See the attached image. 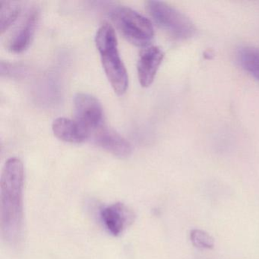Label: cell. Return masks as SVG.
I'll return each mask as SVG.
<instances>
[{"mask_svg": "<svg viewBox=\"0 0 259 259\" xmlns=\"http://www.w3.org/2000/svg\"><path fill=\"white\" fill-rule=\"evenodd\" d=\"M24 166L17 157L7 160L0 183V226L7 243L17 245L23 234Z\"/></svg>", "mask_w": 259, "mask_h": 259, "instance_id": "cell-1", "label": "cell"}, {"mask_svg": "<svg viewBox=\"0 0 259 259\" xmlns=\"http://www.w3.org/2000/svg\"><path fill=\"white\" fill-rule=\"evenodd\" d=\"M95 45L113 91L116 95H123L128 85V73L119 56L116 33L110 24H103L98 28L95 35Z\"/></svg>", "mask_w": 259, "mask_h": 259, "instance_id": "cell-2", "label": "cell"}, {"mask_svg": "<svg viewBox=\"0 0 259 259\" xmlns=\"http://www.w3.org/2000/svg\"><path fill=\"white\" fill-rule=\"evenodd\" d=\"M108 15L118 31L133 45L147 47L154 38V27L151 21L130 7L112 6Z\"/></svg>", "mask_w": 259, "mask_h": 259, "instance_id": "cell-3", "label": "cell"}, {"mask_svg": "<svg viewBox=\"0 0 259 259\" xmlns=\"http://www.w3.org/2000/svg\"><path fill=\"white\" fill-rule=\"evenodd\" d=\"M146 8L156 24L174 38L186 40L195 34L196 28L191 19L169 4L151 0Z\"/></svg>", "mask_w": 259, "mask_h": 259, "instance_id": "cell-4", "label": "cell"}, {"mask_svg": "<svg viewBox=\"0 0 259 259\" xmlns=\"http://www.w3.org/2000/svg\"><path fill=\"white\" fill-rule=\"evenodd\" d=\"M74 108L76 120L89 131L102 127L104 111L100 101L93 95L78 93L74 98Z\"/></svg>", "mask_w": 259, "mask_h": 259, "instance_id": "cell-5", "label": "cell"}, {"mask_svg": "<svg viewBox=\"0 0 259 259\" xmlns=\"http://www.w3.org/2000/svg\"><path fill=\"white\" fill-rule=\"evenodd\" d=\"M99 215L104 228L114 236H120L134 220L131 209L121 202L101 207Z\"/></svg>", "mask_w": 259, "mask_h": 259, "instance_id": "cell-6", "label": "cell"}, {"mask_svg": "<svg viewBox=\"0 0 259 259\" xmlns=\"http://www.w3.org/2000/svg\"><path fill=\"white\" fill-rule=\"evenodd\" d=\"M40 11L37 7L30 9L22 25L9 41L8 48L11 52L20 54L29 48L37 29Z\"/></svg>", "mask_w": 259, "mask_h": 259, "instance_id": "cell-7", "label": "cell"}, {"mask_svg": "<svg viewBox=\"0 0 259 259\" xmlns=\"http://www.w3.org/2000/svg\"><path fill=\"white\" fill-rule=\"evenodd\" d=\"M164 53L157 46H151L142 51L137 62L138 78L144 88L152 84L163 61Z\"/></svg>", "mask_w": 259, "mask_h": 259, "instance_id": "cell-8", "label": "cell"}, {"mask_svg": "<svg viewBox=\"0 0 259 259\" xmlns=\"http://www.w3.org/2000/svg\"><path fill=\"white\" fill-rule=\"evenodd\" d=\"M95 142L98 146L120 158L130 157L132 145L125 138L111 128L101 127L95 131Z\"/></svg>", "mask_w": 259, "mask_h": 259, "instance_id": "cell-9", "label": "cell"}, {"mask_svg": "<svg viewBox=\"0 0 259 259\" xmlns=\"http://www.w3.org/2000/svg\"><path fill=\"white\" fill-rule=\"evenodd\" d=\"M54 136L65 142L79 144L90 137L91 132L75 119L59 117L53 122Z\"/></svg>", "mask_w": 259, "mask_h": 259, "instance_id": "cell-10", "label": "cell"}, {"mask_svg": "<svg viewBox=\"0 0 259 259\" xmlns=\"http://www.w3.org/2000/svg\"><path fill=\"white\" fill-rule=\"evenodd\" d=\"M236 58L241 67L259 81V48L241 47L236 53Z\"/></svg>", "mask_w": 259, "mask_h": 259, "instance_id": "cell-11", "label": "cell"}, {"mask_svg": "<svg viewBox=\"0 0 259 259\" xmlns=\"http://www.w3.org/2000/svg\"><path fill=\"white\" fill-rule=\"evenodd\" d=\"M21 11V5L16 1L0 2V31L4 34L17 19Z\"/></svg>", "mask_w": 259, "mask_h": 259, "instance_id": "cell-12", "label": "cell"}, {"mask_svg": "<svg viewBox=\"0 0 259 259\" xmlns=\"http://www.w3.org/2000/svg\"><path fill=\"white\" fill-rule=\"evenodd\" d=\"M1 69V75L8 77L11 78H25L28 74V69L24 65L18 64V63H11L8 62H1L0 65Z\"/></svg>", "mask_w": 259, "mask_h": 259, "instance_id": "cell-13", "label": "cell"}, {"mask_svg": "<svg viewBox=\"0 0 259 259\" xmlns=\"http://www.w3.org/2000/svg\"><path fill=\"white\" fill-rule=\"evenodd\" d=\"M191 242L197 248L210 249L214 246V239L204 230L195 229L190 233Z\"/></svg>", "mask_w": 259, "mask_h": 259, "instance_id": "cell-14", "label": "cell"}]
</instances>
